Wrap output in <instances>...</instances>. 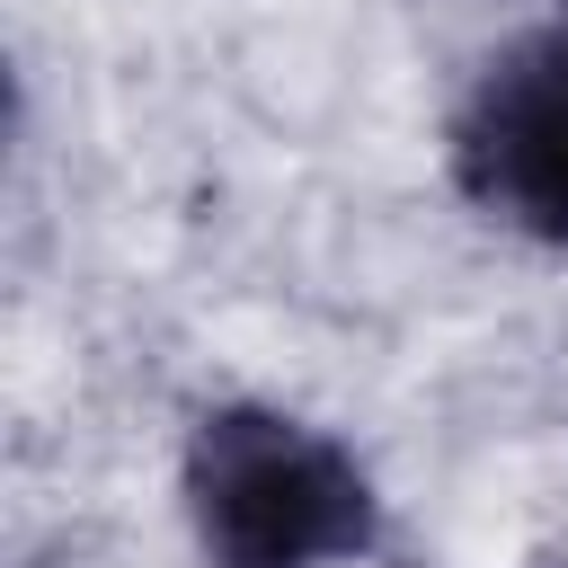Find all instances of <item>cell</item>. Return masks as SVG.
I'll use <instances>...</instances> for the list:
<instances>
[{"label":"cell","mask_w":568,"mask_h":568,"mask_svg":"<svg viewBox=\"0 0 568 568\" xmlns=\"http://www.w3.org/2000/svg\"><path fill=\"white\" fill-rule=\"evenodd\" d=\"M178 506L204 568H355L382 541L364 453L284 399H213L178 444Z\"/></svg>","instance_id":"6da1fadb"},{"label":"cell","mask_w":568,"mask_h":568,"mask_svg":"<svg viewBox=\"0 0 568 568\" xmlns=\"http://www.w3.org/2000/svg\"><path fill=\"white\" fill-rule=\"evenodd\" d=\"M444 169L479 222L568 248V9L506 36L470 71L444 124Z\"/></svg>","instance_id":"7a4b0ae2"}]
</instances>
